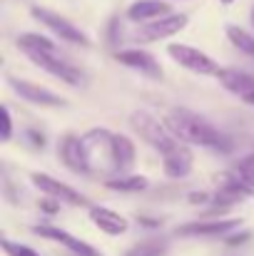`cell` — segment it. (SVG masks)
I'll list each match as a JSON object with an SVG mask.
<instances>
[{
    "mask_svg": "<svg viewBox=\"0 0 254 256\" xmlns=\"http://www.w3.org/2000/svg\"><path fill=\"white\" fill-rule=\"evenodd\" d=\"M137 222H140L142 226H150V229H160V226H162V222H160V219H152V216H137Z\"/></svg>",
    "mask_w": 254,
    "mask_h": 256,
    "instance_id": "31",
    "label": "cell"
},
{
    "mask_svg": "<svg viewBox=\"0 0 254 256\" xmlns=\"http://www.w3.org/2000/svg\"><path fill=\"white\" fill-rule=\"evenodd\" d=\"M187 22H189V18L184 12H169V15L160 18V20H152V22L142 25L137 38L140 40H165V38L177 35L179 30H184Z\"/></svg>",
    "mask_w": 254,
    "mask_h": 256,
    "instance_id": "12",
    "label": "cell"
},
{
    "mask_svg": "<svg viewBox=\"0 0 254 256\" xmlns=\"http://www.w3.org/2000/svg\"><path fill=\"white\" fill-rule=\"evenodd\" d=\"M244 100V104H249V107H254V92L252 94H247V97H242Z\"/></svg>",
    "mask_w": 254,
    "mask_h": 256,
    "instance_id": "32",
    "label": "cell"
},
{
    "mask_svg": "<svg viewBox=\"0 0 254 256\" xmlns=\"http://www.w3.org/2000/svg\"><path fill=\"white\" fill-rule=\"evenodd\" d=\"M167 55L179 65V68H184V70H189V72H194V75H202V78H209V75H219V62L212 58V55H207L204 50H199V48H192V45H184V42H172L167 45Z\"/></svg>",
    "mask_w": 254,
    "mask_h": 256,
    "instance_id": "4",
    "label": "cell"
},
{
    "mask_svg": "<svg viewBox=\"0 0 254 256\" xmlns=\"http://www.w3.org/2000/svg\"><path fill=\"white\" fill-rule=\"evenodd\" d=\"M239 229V219H197L177 226L179 236H227L229 232Z\"/></svg>",
    "mask_w": 254,
    "mask_h": 256,
    "instance_id": "11",
    "label": "cell"
},
{
    "mask_svg": "<svg viewBox=\"0 0 254 256\" xmlns=\"http://www.w3.org/2000/svg\"><path fill=\"white\" fill-rule=\"evenodd\" d=\"M249 236H252L249 232H242V234H232V236H227L224 242H227L229 246H237V244H244V242H247Z\"/></svg>",
    "mask_w": 254,
    "mask_h": 256,
    "instance_id": "29",
    "label": "cell"
},
{
    "mask_svg": "<svg viewBox=\"0 0 254 256\" xmlns=\"http://www.w3.org/2000/svg\"><path fill=\"white\" fill-rule=\"evenodd\" d=\"M115 60L130 70H137L140 75L145 78H152V80H162L165 78V70L160 68L157 58L147 50H140V48H130V50H117L115 52Z\"/></svg>",
    "mask_w": 254,
    "mask_h": 256,
    "instance_id": "9",
    "label": "cell"
},
{
    "mask_svg": "<svg viewBox=\"0 0 254 256\" xmlns=\"http://www.w3.org/2000/svg\"><path fill=\"white\" fill-rule=\"evenodd\" d=\"M13 137V114H10V107L3 104V122H0V142H10Z\"/></svg>",
    "mask_w": 254,
    "mask_h": 256,
    "instance_id": "26",
    "label": "cell"
},
{
    "mask_svg": "<svg viewBox=\"0 0 254 256\" xmlns=\"http://www.w3.org/2000/svg\"><path fill=\"white\" fill-rule=\"evenodd\" d=\"M25 140H28L30 147H35V150H43V147H45V134L38 132V130H33V127L25 132Z\"/></svg>",
    "mask_w": 254,
    "mask_h": 256,
    "instance_id": "27",
    "label": "cell"
},
{
    "mask_svg": "<svg viewBox=\"0 0 254 256\" xmlns=\"http://www.w3.org/2000/svg\"><path fill=\"white\" fill-rule=\"evenodd\" d=\"M219 2H222V5H232L234 0H219Z\"/></svg>",
    "mask_w": 254,
    "mask_h": 256,
    "instance_id": "33",
    "label": "cell"
},
{
    "mask_svg": "<svg viewBox=\"0 0 254 256\" xmlns=\"http://www.w3.org/2000/svg\"><path fill=\"white\" fill-rule=\"evenodd\" d=\"M187 199H189V204H204V202H209V194L207 192H192Z\"/></svg>",
    "mask_w": 254,
    "mask_h": 256,
    "instance_id": "30",
    "label": "cell"
},
{
    "mask_svg": "<svg viewBox=\"0 0 254 256\" xmlns=\"http://www.w3.org/2000/svg\"><path fill=\"white\" fill-rule=\"evenodd\" d=\"M227 38H229V42L239 50V52H244L247 58H252L254 60V35H249L244 28H239V25H227Z\"/></svg>",
    "mask_w": 254,
    "mask_h": 256,
    "instance_id": "21",
    "label": "cell"
},
{
    "mask_svg": "<svg viewBox=\"0 0 254 256\" xmlns=\"http://www.w3.org/2000/svg\"><path fill=\"white\" fill-rule=\"evenodd\" d=\"M120 40H122V20L115 15V18H110V22H107V45L117 48Z\"/></svg>",
    "mask_w": 254,
    "mask_h": 256,
    "instance_id": "25",
    "label": "cell"
},
{
    "mask_svg": "<svg viewBox=\"0 0 254 256\" xmlns=\"http://www.w3.org/2000/svg\"><path fill=\"white\" fill-rule=\"evenodd\" d=\"M234 172L239 174V179H242L244 184H249V186L254 189V152L252 154H247V157H242V160L237 162Z\"/></svg>",
    "mask_w": 254,
    "mask_h": 256,
    "instance_id": "24",
    "label": "cell"
},
{
    "mask_svg": "<svg viewBox=\"0 0 254 256\" xmlns=\"http://www.w3.org/2000/svg\"><path fill=\"white\" fill-rule=\"evenodd\" d=\"M0 246H3V252H5L8 256H40L33 246L18 244V242H13V239H8V236H3V239H0Z\"/></svg>",
    "mask_w": 254,
    "mask_h": 256,
    "instance_id": "23",
    "label": "cell"
},
{
    "mask_svg": "<svg viewBox=\"0 0 254 256\" xmlns=\"http://www.w3.org/2000/svg\"><path fill=\"white\" fill-rule=\"evenodd\" d=\"M58 154L63 160V164L75 174H87L92 170V162H90V154H87V147H85V140L78 134H65L58 144Z\"/></svg>",
    "mask_w": 254,
    "mask_h": 256,
    "instance_id": "7",
    "label": "cell"
},
{
    "mask_svg": "<svg viewBox=\"0 0 254 256\" xmlns=\"http://www.w3.org/2000/svg\"><path fill=\"white\" fill-rule=\"evenodd\" d=\"M40 209L48 212V214H55V212H60V202L53 199V196H45V199L40 202Z\"/></svg>",
    "mask_w": 254,
    "mask_h": 256,
    "instance_id": "28",
    "label": "cell"
},
{
    "mask_svg": "<svg viewBox=\"0 0 254 256\" xmlns=\"http://www.w3.org/2000/svg\"><path fill=\"white\" fill-rule=\"evenodd\" d=\"M137 157V147L127 134H115L112 140V167L117 172H127L135 164Z\"/></svg>",
    "mask_w": 254,
    "mask_h": 256,
    "instance_id": "18",
    "label": "cell"
},
{
    "mask_svg": "<svg viewBox=\"0 0 254 256\" xmlns=\"http://www.w3.org/2000/svg\"><path fill=\"white\" fill-rule=\"evenodd\" d=\"M30 179H33V184H35L45 196H53V199H58L60 204H70V206H87V199H85L78 189L68 186L65 182H60V179H55V176H50V174H45V172H33V174H30Z\"/></svg>",
    "mask_w": 254,
    "mask_h": 256,
    "instance_id": "6",
    "label": "cell"
},
{
    "mask_svg": "<svg viewBox=\"0 0 254 256\" xmlns=\"http://www.w3.org/2000/svg\"><path fill=\"white\" fill-rule=\"evenodd\" d=\"M90 222L107 236H122L130 229V222L107 206H90Z\"/></svg>",
    "mask_w": 254,
    "mask_h": 256,
    "instance_id": "14",
    "label": "cell"
},
{
    "mask_svg": "<svg viewBox=\"0 0 254 256\" xmlns=\"http://www.w3.org/2000/svg\"><path fill=\"white\" fill-rule=\"evenodd\" d=\"M169 15V2L167 0H135L130 8H127V18L132 22H152V20H160Z\"/></svg>",
    "mask_w": 254,
    "mask_h": 256,
    "instance_id": "16",
    "label": "cell"
},
{
    "mask_svg": "<svg viewBox=\"0 0 254 256\" xmlns=\"http://www.w3.org/2000/svg\"><path fill=\"white\" fill-rule=\"evenodd\" d=\"M25 55L33 60V65H35V68L45 70L48 75L58 78V80H60V82H65V85L78 87L80 82H83V72H80L73 62L63 60L58 52H25Z\"/></svg>",
    "mask_w": 254,
    "mask_h": 256,
    "instance_id": "5",
    "label": "cell"
},
{
    "mask_svg": "<svg viewBox=\"0 0 254 256\" xmlns=\"http://www.w3.org/2000/svg\"><path fill=\"white\" fill-rule=\"evenodd\" d=\"M18 48L23 52H58L55 42L48 35H40V32H23V35H18Z\"/></svg>",
    "mask_w": 254,
    "mask_h": 256,
    "instance_id": "19",
    "label": "cell"
},
{
    "mask_svg": "<svg viewBox=\"0 0 254 256\" xmlns=\"http://www.w3.org/2000/svg\"><path fill=\"white\" fill-rule=\"evenodd\" d=\"M217 80L224 90H229L239 97H247L254 92V75L244 72V70H237V68H222Z\"/></svg>",
    "mask_w": 254,
    "mask_h": 256,
    "instance_id": "17",
    "label": "cell"
},
{
    "mask_svg": "<svg viewBox=\"0 0 254 256\" xmlns=\"http://www.w3.org/2000/svg\"><path fill=\"white\" fill-rule=\"evenodd\" d=\"M30 15H33V18H35L40 25H45V28H48V30H50L55 38H60L63 42L80 45V48H90V45H92L85 30H80L75 22H70L68 18H63V15H58V12L48 10V8L33 5V8H30Z\"/></svg>",
    "mask_w": 254,
    "mask_h": 256,
    "instance_id": "3",
    "label": "cell"
},
{
    "mask_svg": "<svg viewBox=\"0 0 254 256\" xmlns=\"http://www.w3.org/2000/svg\"><path fill=\"white\" fill-rule=\"evenodd\" d=\"M165 124L169 132L184 142V144H194V147H207V150H229V140L202 114L187 110V107H174L167 114Z\"/></svg>",
    "mask_w": 254,
    "mask_h": 256,
    "instance_id": "1",
    "label": "cell"
},
{
    "mask_svg": "<svg viewBox=\"0 0 254 256\" xmlns=\"http://www.w3.org/2000/svg\"><path fill=\"white\" fill-rule=\"evenodd\" d=\"M8 82H10L13 92H15L18 97H23L25 102H30V104H35V107H65V104H68L65 97L55 94L53 90L38 85V82H30V80H15V78H10Z\"/></svg>",
    "mask_w": 254,
    "mask_h": 256,
    "instance_id": "8",
    "label": "cell"
},
{
    "mask_svg": "<svg viewBox=\"0 0 254 256\" xmlns=\"http://www.w3.org/2000/svg\"><path fill=\"white\" fill-rule=\"evenodd\" d=\"M105 186L112 192H142L150 186V179L142 174H120L115 179H107Z\"/></svg>",
    "mask_w": 254,
    "mask_h": 256,
    "instance_id": "20",
    "label": "cell"
},
{
    "mask_svg": "<svg viewBox=\"0 0 254 256\" xmlns=\"http://www.w3.org/2000/svg\"><path fill=\"white\" fill-rule=\"evenodd\" d=\"M192 162H194V157H192L189 144L179 142L172 152H167L162 157V170H165V174L169 179H184L192 172Z\"/></svg>",
    "mask_w": 254,
    "mask_h": 256,
    "instance_id": "15",
    "label": "cell"
},
{
    "mask_svg": "<svg viewBox=\"0 0 254 256\" xmlns=\"http://www.w3.org/2000/svg\"><path fill=\"white\" fill-rule=\"evenodd\" d=\"M85 147H87V154H90V162L92 164H100L107 167V170H115L112 167V140L115 134L107 132V130H90L83 137Z\"/></svg>",
    "mask_w": 254,
    "mask_h": 256,
    "instance_id": "13",
    "label": "cell"
},
{
    "mask_svg": "<svg viewBox=\"0 0 254 256\" xmlns=\"http://www.w3.org/2000/svg\"><path fill=\"white\" fill-rule=\"evenodd\" d=\"M33 234H38V236H43V239H50V242L65 246L68 252H73L75 256H105L102 252H97L92 244H87L83 239L73 236V234L65 232V229L50 226V224H35V226H33Z\"/></svg>",
    "mask_w": 254,
    "mask_h": 256,
    "instance_id": "10",
    "label": "cell"
},
{
    "mask_svg": "<svg viewBox=\"0 0 254 256\" xmlns=\"http://www.w3.org/2000/svg\"><path fill=\"white\" fill-rule=\"evenodd\" d=\"M130 124H132V130L140 134V140H145V142H147L152 150H157L162 157L179 144V140L169 132L167 124L160 122L155 114H150V112H145V110L132 112V114H130Z\"/></svg>",
    "mask_w": 254,
    "mask_h": 256,
    "instance_id": "2",
    "label": "cell"
},
{
    "mask_svg": "<svg viewBox=\"0 0 254 256\" xmlns=\"http://www.w3.org/2000/svg\"><path fill=\"white\" fill-rule=\"evenodd\" d=\"M252 28H254V8H252Z\"/></svg>",
    "mask_w": 254,
    "mask_h": 256,
    "instance_id": "34",
    "label": "cell"
},
{
    "mask_svg": "<svg viewBox=\"0 0 254 256\" xmlns=\"http://www.w3.org/2000/svg\"><path fill=\"white\" fill-rule=\"evenodd\" d=\"M167 254V242L165 239H145L135 244L125 256H165Z\"/></svg>",
    "mask_w": 254,
    "mask_h": 256,
    "instance_id": "22",
    "label": "cell"
}]
</instances>
